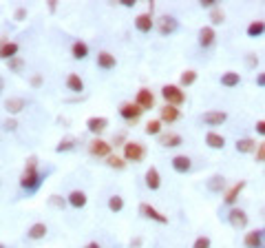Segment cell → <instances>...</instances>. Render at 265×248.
Returning <instances> with one entry per match:
<instances>
[{
	"label": "cell",
	"instance_id": "cell-1",
	"mask_svg": "<svg viewBox=\"0 0 265 248\" xmlns=\"http://www.w3.org/2000/svg\"><path fill=\"white\" fill-rule=\"evenodd\" d=\"M45 178H47V173L38 171V157L29 155L25 162V168H22V175H20V189L27 193H35L42 186V182H45Z\"/></svg>",
	"mask_w": 265,
	"mask_h": 248
},
{
	"label": "cell",
	"instance_id": "cell-2",
	"mask_svg": "<svg viewBox=\"0 0 265 248\" xmlns=\"http://www.w3.org/2000/svg\"><path fill=\"white\" fill-rule=\"evenodd\" d=\"M124 160L126 162H132V164H140V162L146 160V147L142 142H135V140H128L124 144Z\"/></svg>",
	"mask_w": 265,
	"mask_h": 248
},
{
	"label": "cell",
	"instance_id": "cell-3",
	"mask_svg": "<svg viewBox=\"0 0 265 248\" xmlns=\"http://www.w3.org/2000/svg\"><path fill=\"white\" fill-rule=\"evenodd\" d=\"M161 98L166 100V104L182 107L186 102V93L179 84H164V87H161Z\"/></svg>",
	"mask_w": 265,
	"mask_h": 248
},
{
	"label": "cell",
	"instance_id": "cell-4",
	"mask_svg": "<svg viewBox=\"0 0 265 248\" xmlns=\"http://www.w3.org/2000/svg\"><path fill=\"white\" fill-rule=\"evenodd\" d=\"M142 113H144V109L140 104H135V102H122L119 104V116L126 120V124H135L142 118Z\"/></svg>",
	"mask_w": 265,
	"mask_h": 248
},
{
	"label": "cell",
	"instance_id": "cell-5",
	"mask_svg": "<svg viewBox=\"0 0 265 248\" xmlns=\"http://www.w3.org/2000/svg\"><path fill=\"white\" fill-rule=\"evenodd\" d=\"M228 222H230V226L234 228V231H245L250 224V217L248 213H245L243 208H230V213H228Z\"/></svg>",
	"mask_w": 265,
	"mask_h": 248
},
{
	"label": "cell",
	"instance_id": "cell-6",
	"mask_svg": "<svg viewBox=\"0 0 265 248\" xmlns=\"http://www.w3.org/2000/svg\"><path fill=\"white\" fill-rule=\"evenodd\" d=\"M89 153H91L93 157H106L113 155V144L102 140V137H95V140H91V144H89Z\"/></svg>",
	"mask_w": 265,
	"mask_h": 248
},
{
	"label": "cell",
	"instance_id": "cell-7",
	"mask_svg": "<svg viewBox=\"0 0 265 248\" xmlns=\"http://www.w3.org/2000/svg\"><path fill=\"white\" fill-rule=\"evenodd\" d=\"M155 27H157L159 36H164V38H166V36H172V33L179 29V20H177L174 16H168V14H166V16H161L159 20L155 22Z\"/></svg>",
	"mask_w": 265,
	"mask_h": 248
},
{
	"label": "cell",
	"instance_id": "cell-8",
	"mask_svg": "<svg viewBox=\"0 0 265 248\" xmlns=\"http://www.w3.org/2000/svg\"><path fill=\"white\" fill-rule=\"evenodd\" d=\"M245 186H248L245 180H239V182H234L232 186H228L226 193H224V204H226V206H232L234 208V204H237V199H239L241 193H243Z\"/></svg>",
	"mask_w": 265,
	"mask_h": 248
},
{
	"label": "cell",
	"instance_id": "cell-9",
	"mask_svg": "<svg viewBox=\"0 0 265 248\" xmlns=\"http://www.w3.org/2000/svg\"><path fill=\"white\" fill-rule=\"evenodd\" d=\"M197 42H199V47H201V49H210V47H214V42H216V31H214V27H212V25H206V27L199 29Z\"/></svg>",
	"mask_w": 265,
	"mask_h": 248
},
{
	"label": "cell",
	"instance_id": "cell-10",
	"mask_svg": "<svg viewBox=\"0 0 265 248\" xmlns=\"http://www.w3.org/2000/svg\"><path fill=\"white\" fill-rule=\"evenodd\" d=\"M140 213H142V217H146V220H150V222H157V224H168V217L164 215V213H159L155 206H150L148 202H142L140 204Z\"/></svg>",
	"mask_w": 265,
	"mask_h": 248
},
{
	"label": "cell",
	"instance_id": "cell-11",
	"mask_svg": "<svg viewBox=\"0 0 265 248\" xmlns=\"http://www.w3.org/2000/svg\"><path fill=\"white\" fill-rule=\"evenodd\" d=\"M155 18H153V14H150V11H144V14H140L135 18V29L140 33H150L155 29Z\"/></svg>",
	"mask_w": 265,
	"mask_h": 248
},
{
	"label": "cell",
	"instance_id": "cell-12",
	"mask_svg": "<svg viewBox=\"0 0 265 248\" xmlns=\"http://www.w3.org/2000/svg\"><path fill=\"white\" fill-rule=\"evenodd\" d=\"M159 120L164 124H174L182 120V111H179V107H172V104H164L159 109Z\"/></svg>",
	"mask_w": 265,
	"mask_h": 248
},
{
	"label": "cell",
	"instance_id": "cell-13",
	"mask_svg": "<svg viewBox=\"0 0 265 248\" xmlns=\"http://www.w3.org/2000/svg\"><path fill=\"white\" fill-rule=\"evenodd\" d=\"M135 104H140L144 111H150V109H155V93L150 91V89L142 87L140 91L135 95Z\"/></svg>",
	"mask_w": 265,
	"mask_h": 248
},
{
	"label": "cell",
	"instance_id": "cell-14",
	"mask_svg": "<svg viewBox=\"0 0 265 248\" xmlns=\"http://www.w3.org/2000/svg\"><path fill=\"white\" fill-rule=\"evenodd\" d=\"M86 129H89V133H93V135L100 137V133H104V131L108 129V118H104V116H93V118H89V120H86Z\"/></svg>",
	"mask_w": 265,
	"mask_h": 248
},
{
	"label": "cell",
	"instance_id": "cell-15",
	"mask_svg": "<svg viewBox=\"0 0 265 248\" xmlns=\"http://www.w3.org/2000/svg\"><path fill=\"white\" fill-rule=\"evenodd\" d=\"M263 235H265V231H258V228L248 231V233H245V237H243V246L245 248H265Z\"/></svg>",
	"mask_w": 265,
	"mask_h": 248
},
{
	"label": "cell",
	"instance_id": "cell-16",
	"mask_svg": "<svg viewBox=\"0 0 265 248\" xmlns=\"http://www.w3.org/2000/svg\"><path fill=\"white\" fill-rule=\"evenodd\" d=\"M18 51H20V45H18V42L0 40V60L9 62L11 58H16V56H18Z\"/></svg>",
	"mask_w": 265,
	"mask_h": 248
},
{
	"label": "cell",
	"instance_id": "cell-17",
	"mask_svg": "<svg viewBox=\"0 0 265 248\" xmlns=\"http://www.w3.org/2000/svg\"><path fill=\"white\" fill-rule=\"evenodd\" d=\"M170 164H172V171L179 173V175H186V173L192 171V160L188 155H174L170 160Z\"/></svg>",
	"mask_w": 265,
	"mask_h": 248
},
{
	"label": "cell",
	"instance_id": "cell-18",
	"mask_svg": "<svg viewBox=\"0 0 265 248\" xmlns=\"http://www.w3.org/2000/svg\"><path fill=\"white\" fill-rule=\"evenodd\" d=\"M228 120V113L226 111H206L201 116V122L206 126H221Z\"/></svg>",
	"mask_w": 265,
	"mask_h": 248
},
{
	"label": "cell",
	"instance_id": "cell-19",
	"mask_svg": "<svg viewBox=\"0 0 265 248\" xmlns=\"http://www.w3.org/2000/svg\"><path fill=\"white\" fill-rule=\"evenodd\" d=\"M206 189H208L210 193H226L228 182H226V178H224L221 173H214V175H210V178H208Z\"/></svg>",
	"mask_w": 265,
	"mask_h": 248
},
{
	"label": "cell",
	"instance_id": "cell-20",
	"mask_svg": "<svg viewBox=\"0 0 265 248\" xmlns=\"http://www.w3.org/2000/svg\"><path fill=\"white\" fill-rule=\"evenodd\" d=\"M159 144L164 149H177V147H182V144H184V137L179 135V133L168 131V133H161V135H159Z\"/></svg>",
	"mask_w": 265,
	"mask_h": 248
},
{
	"label": "cell",
	"instance_id": "cell-21",
	"mask_svg": "<svg viewBox=\"0 0 265 248\" xmlns=\"http://www.w3.org/2000/svg\"><path fill=\"white\" fill-rule=\"evenodd\" d=\"M144 182H146V189H150V191H159V189H161V175H159L157 168L150 166L148 171H146V175H144Z\"/></svg>",
	"mask_w": 265,
	"mask_h": 248
},
{
	"label": "cell",
	"instance_id": "cell-22",
	"mask_svg": "<svg viewBox=\"0 0 265 248\" xmlns=\"http://www.w3.org/2000/svg\"><path fill=\"white\" fill-rule=\"evenodd\" d=\"M256 147H258V142H256V140H252V137H241V140H237V144H234L237 153H241V155L256 153Z\"/></svg>",
	"mask_w": 265,
	"mask_h": 248
},
{
	"label": "cell",
	"instance_id": "cell-23",
	"mask_svg": "<svg viewBox=\"0 0 265 248\" xmlns=\"http://www.w3.org/2000/svg\"><path fill=\"white\" fill-rule=\"evenodd\" d=\"M47 233H49V228H47V224H45V222H35V224H31V226L27 228V237H29V239H33V241L45 239V237H47Z\"/></svg>",
	"mask_w": 265,
	"mask_h": 248
},
{
	"label": "cell",
	"instance_id": "cell-24",
	"mask_svg": "<svg viewBox=\"0 0 265 248\" xmlns=\"http://www.w3.org/2000/svg\"><path fill=\"white\" fill-rule=\"evenodd\" d=\"M66 202H69L71 208H77V210H80V208L86 206L89 197H86V193H84V191H71L69 197H66Z\"/></svg>",
	"mask_w": 265,
	"mask_h": 248
},
{
	"label": "cell",
	"instance_id": "cell-25",
	"mask_svg": "<svg viewBox=\"0 0 265 248\" xmlns=\"http://www.w3.org/2000/svg\"><path fill=\"white\" fill-rule=\"evenodd\" d=\"M117 66V60L113 53H108V51H100L98 53V69L102 71H111V69H115Z\"/></svg>",
	"mask_w": 265,
	"mask_h": 248
},
{
	"label": "cell",
	"instance_id": "cell-26",
	"mask_svg": "<svg viewBox=\"0 0 265 248\" xmlns=\"http://www.w3.org/2000/svg\"><path fill=\"white\" fill-rule=\"evenodd\" d=\"M206 144H208V149H212V151H224L226 149V137L221 135V133L208 131L206 133Z\"/></svg>",
	"mask_w": 265,
	"mask_h": 248
},
{
	"label": "cell",
	"instance_id": "cell-27",
	"mask_svg": "<svg viewBox=\"0 0 265 248\" xmlns=\"http://www.w3.org/2000/svg\"><path fill=\"white\" fill-rule=\"evenodd\" d=\"M5 109H7L9 116H18L20 111L27 109V100L25 98H9V100H5Z\"/></svg>",
	"mask_w": 265,
	"mask_h": 248
},
{
	"label": "cell",
	"instance_id": "cell-28",
	"mask_svg": "<svg viewBox=\"0 0 265 248\" xmlns=\"http://www.w3.org/2000/svg\"><path fill=\"white\" fill-rule=\"evenodd\" d=\"M66 89H69L71 93L80 95L84 91V80L77 74H69V76H66Z\"/></svg>",
	"mask_w": 265,
	"mask_h": 248
},
{
	"label": "cell",
	"instance_id": "cell-29",
	"mask_svg": "<svg viewBox=\"0 0 265 248\" xmlns=\"http://www.w3.org/2000/svg\"><path fill=\"white\" fill-rule=\"evenodd\" d=\"M71 56L75 60H86L89 58V45L84 40H75L73 45H71Z\"/></svg>",
	"mask_w": 265,
	"mask_h": 248
},
{
	"label": "cell",
	"instance_id": "cell-30",
	"mask_svg": "<svg viewBox=\"0 0 265 248\" xmlns=\"http://www.w3.org/2000/svg\"><path fill=\"white\" fill-rule=\"evenodd\" d=\"M241 84V74L237 71H226V74H221V87L226 89H234Z\"/></svg>",
	"mask_w": 265,
	"mask_h": 248
},
{
	"label": "cell",
	"instance_id": "cell-31",
	"mask_svg": "<svg viewBox=\"0 0 265 248\" xmlns=\"http://www.w3.org/2000/svg\"><path fill=\"white\" fill-rule=\"evenodd\" d=\"M245 33H248V38H261V36H265V20H252L248 29H245Z\"/></svg>",
	"mask_w": 265,
	"mask_h": 248
},
{
	"label": "cell",
	"instance_id": "cell-32",
	"mask_svg": "<svg viewBox=\"0 0 265 248\" xmlns=\"http://www.w3.org/2000/svg\"><path fill=\"white\" fill-rule=\"evenodd\" d=\"M161 129H164V122H161L159 118L157 120H148L146 126H144V133H146V135H157L159 137L161 133H164Z\"/></svg>",
	"mask_w": 265,
	"mask_h": 248
},
{
	"label": "cell",
	"instance_id": "cell-33",
	"mask_svg": "<svg viewBox=\"0 0 265 248\" xmlns=\"http://www.w3.org/2000/svg\"><path fill=\"white\" fill-rule=\"evenodd\" d=\"M195 82H197V71L195 69H186L184 74L179 76V87H182V89H188Z\"/></svg>",
	"mask_w": 265,
	"mask_h": 248
},
{
	"label": "cell",
	"instance_id": "cell-34",
	"mask_svg": "<svg viewBox=\"0 0 265 248\" xmlns=\"http://www.w3.org/2000/svg\"><path fill=\"white\" fill-rule=\"evenodd\" d=\"M108 210H111V213H122L124 210V197L122 195H111L108 197Z\"/></svg>",
	"mask_w": 265,
	"mask_h": 248
},
{
	"label": "cell",
	"instance_id": "cell-35",
	"mask_svg": "<svg viewBox=\"0 0 265 248\" xmlns=\"http://www.w3.org/2000/svg\"><path fill=\"white\" fill-rule=\"evenodd\" d=\"M126 164H128V162H126L124 157H119V155H108L106 157V166L115 168V171H124Z\"/></svg>",
	"mask_w": 265,
	"mask_h": 248
},
{
	"label": "cell",
	"instance_id": "cell-36",
	"mask_svg": "<svg viewBox=\"0 0 265 248\" xmlns=\"http://www.w3.org/2000/svg\"><path fill=\"white\" fill-rule=\"evenodd\" d=\"M75 144H77L75 137H64V140H60V142H58L56 153H66V151H73V149H75Z\"/></svg>",
	"mask_w": 265,
	"mask_h": 248
},
{
	"label": "cell",
	"instance_id": "cell-37",
	"mask_svg": "<svg viewBox=\"0 0 265 248\" xmlns=\"http://www.w3.org/2000/svg\"><path fill=\"white\" fill-rule=\"evenodd\" d=\"M224 20H226V11L221 7H214L212 11H210V22H212V27L224 25Z\"/></svg>",
	"mask_w": 265,
	"mask_h": 248
},
{
	"label": "cell",
	"instance_id": "cell-38",
	"mask_svg": "<svg viewBox=\"0 0 265 248\" xmlns=\"http://www.w3.org/2000/svg\"><path fill=\"white\" fill-rule=\"evenodd\" d=\"M7 66H9L11 74H22V69H25V60H22L20 56H16V58H11V60H9Z\"/></svg>",
	"mask_w": 265,
	"mask_h": 248
},
{
	"label": "cell",
	"instance_id": "cell-39",
	"mask_svg": "<svg viewBox=\"0 0 265 248\" xmlns=\"http://www.w3.org/2000/svg\"><path fill=\"white\" fill-rule=\"evenodd\" d=\"M212 246V239L208 237V235H199V237L192 241V248H210Z\"/></svg>",
	"mask_w": 265,
	"mask_h": 248
},
{
	"label": "cell",
	"instance_id": "cell-40",
	"mask_svg": "<svg viewBox=\"0 0 265 248\" xmlns=\"http://www.w3.org/2000/svg\"><path fill=\"white\" fill-rule=\"evenodd\" d=\"M254 160H256V164H265V142H258Z\"/></svg>",
	"mask_w": 265,
	"mask_h": 248
},
{
	"label": "cell",
	"instance_id": "cell-41",
	"mask_svg": "<svg viewBox=\"0 0 265 248\" xmlns=\"http://www.w3.org/2000/svg\"><path fill=\"white\" fill-rule=\"evenodd\" d=\"M126 142H128V140H126V131H119V133H115V135H113V147H122L124 149V144Z\"/></svg>",
	"mask_w": 265,
	"mask_h": 248
},
{
	"label": "cell",
	"instance_id": "cell-42",
	"mask_svg": "<svg viewBox=\"0 0 265 248\" xmlns=\"http://www.w3.org/2000/svg\"><path fill=\"white\" fill-rule=\"evenodd\" d=\"M49 204H51V206H56V208H64L69 202H66L64 197H60V195H51L49 197Z\"/></svg>",
	"mask_w": 265,
	"mask_h": 248
},
{
	"label": "cell",
	"instance_id": "cell-43",
	"mask_svg": "<svg viewBox=\"0 0 265 248\" xmlns=\"http://www.w3.org/2000/svg\"><path fill=\"white\" fill-rule=\"evenodd\" d=\"M245 66H248V69H256L258 66V58L254 53H245Z\"/></svg>",
	"mask_w": 265,
	"mask_h": 248
},
{
	"label": "cell",
	"instance_id": "cell-44",
	"mask_svg": "<svg viewBox=\"0 0 265 248\" xmlns=\"http://www.w3.org/2000/svg\"><path fill=\"white\" fill-rule=\"evenodd\" d=\"M3 126H5V131H11V133H14V131L18 129V120H16V118H7Z\"/></svg>",
	"mask_w": 265,
	"mask_h": 248
},
{
	"label": "cell",
	"instance_id": "cell-45",
	"mask_svg": "<svg viewBox=\"0 0 265 248\" xmlns=\"http://www.w3.org/2000/svg\"><path fill=\"white\" fill-rule=\"evenodd\" d=\"M25 18H27V7H18V9H16V14H14V20L22 22Z\"/></svg>",
	"mask_w": 265,
	"mask_h": 248
},
{
	"label": "cell",
	"instance_id": "cell-46",
	"mask_svg": "<svg viewBox=\"0 0 265 248\" xmlns=\"http://www.w3.org/2000/svg\"><path fill=\"white\" fill-rule=\"evenodd\" d=\"M199 5H201V9H210V11H212L214 7H219V3H216V0H201Z\"/></svg>",
	"mask_w": 265,
	"mask_h": 248
},
{
	"label": "cell",
	"instance_id": "cell-47",
	"mask_svg": "<svg viewBox=\"0 0 265 248\" xmlns=\"http://www.w3.org/2000/svg\"><path fill=\"white\" fill-rule=\"evenodd\" d=\"M254 129H256V133L261 137H265V120H258V122L254 124Z\"/></svg>",
	"mask_w": 265,
	"mask_h": 248
},
{
	"label": "cell",
	"instance_id": "cell-48",
	"mask_svg": "<svg viewBox=\"0 0 265 248\" xmlns=\"http://www.w3.org/2000/svg\"><path fill=\"white\" fill-rule=\"evenodd\" d=\"M29 82H31V87H33V89H38V87H42V76H40V74H35V76H31V80H29Z\"/></svg>",
	"mask_w": 265,
	"mask_h": 248
},
{
	"label": "cell",
	"instance_id": "cell-49",
	"mask_svg": "<svg viewBox=\"0 0 265 248\" xmlns=\"http://www.w3.org/2000/svg\"><path fill=\"white\" fill-rule=\"evenodd\" d=\"M256 87H261V89H265V71H261V74H256Z\"/></svg>",
	"mask_w": 265,
	"mask_h": 248
},
{
	"label": "cell",
	"instance_id": "cell-50",
	"mask_svg": "<svg viewBox=\"0 0 265 248\" xmlns=\"http://www.w3.org/2000/svg\"><path fill=\"white\" fill-rule=\"evenodd\" d=\"M144 246V239L142 237H132L130 239V248H142Z\"/></svg>",
	"mask_w": 265,
	"mask_h": 248
},
{
	"label": "cell",
	"instance_id": "cell-51",
	"mask_svg": "<svg viewBox=\"0 0 265 248\" xmlns=\"http://www.w3.org/2000/svg\"><path fill=\"white\" fill-rule=\"evenodd\" d=\"M119 5H122V7H126V9H132V7H135V0H119Z\"/></svg>",
	"mask_w": 265,
	"mask_h": 248
},
{
	"label": "cell",
	"instance_id": "cell-52",
	"mask_svg": "<svg viewBox=\"0 0 265 248\" xmlns=\"http://www.w3.org/2000/svg\"><path fill=\"white\" fill-rule=\"evenodd\" d=\"M56 9H58V0H49V11L53 14V11H56Z\"/></svg>",
	"mask_w": 265,
	"mask_h": 248
},
{
	"label": "cell",
	"instance_id": "cell-53",
	"mask_svg": "<svg viewBox=\"0 0 265 248\" xmlns=\"http://www.w3.org/2000/svg\"><path fill=\"white\" fill-rule=\"evenodd\" d=\"M84 248H102V246L98 244V241H89V244H86V246H84Z\"/></svg>",
	"mask_w": 265,
	"mask_h": 248
},
{
	"label": "cell",
	"instance_id": "cell-54",
	"mask_svg": "<svg viewBox=\"0 0 265 248\" xmlns=\"http://www.w3.org/2000/svg\"><path fill=\"white\" fill-rule=\"evenodd\" d=\"M3 89H5V80L0 78V93H3Z\"/></svg>",
	"mask_w": 265,
	"mask_h": 248
},
{
	"label": "cell",
	"instance_id": "cell-55",
	"mask_svg": "<svg viewBox=\"0 0 265 248\" xmlns=\"http://www.w3.org/2000/svg\"><path fill=\"white\" fill-rule=\"evenodd\" d=\"M0 248H5V244H0Z\"/></svg>",
	"mask_w": 265,
	"mask_h": 248
}]
</instances>
